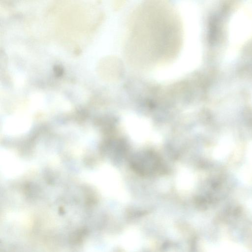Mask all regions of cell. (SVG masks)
Wrapping results in <instances>:
<instances>
[{"label":"cell","mask_w":252,"mask_h":252,"mask_svg":"<svg viewBox=\"0 0 252 252\" xmlns=\"http://www.w3.org/2000/svg\"><path fill=\"white\" fill-rule=\"evenodd\" d=\"M128 127L138 140H145L147 135H149V126L148 122H127Z\"/></svg>","instance_id":"6da1fadb"},{"label":"cell","mask_w":252,"mask_h":252,"mask_svg":"<svg viewBox=\"0 0 252 252\" xmlns=\"http://www.w3.org/2000/svg\"><path fill=\"white\" fill-rule=\"evenodd\" d=\"M191 177L189 176V172H183L181 173L178 178V187L180 189L188 190L191 186Z\"/></svg>","instance_id":"7a4b0ae2"},{"label":"cell","mask_w":252,"mask_h":252,"mask_svg":"<svg viewBox=\"0 0 252 252\" xmlns=\"http://www.w3.org/2000/svg\"><path fill=\"white\" fill-rule=\"evenodd\" d=\"M54 71L55 74L57 76H61L63 73V69L62 66L60 65H56L54 67Z\"/></svg>","instance_id":"3957f363"}]
</instances>
